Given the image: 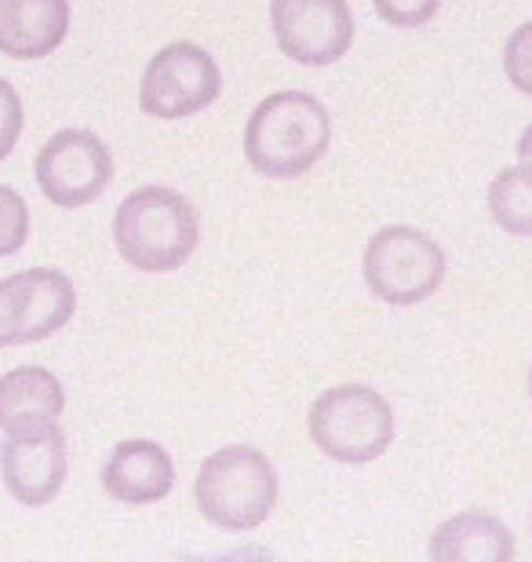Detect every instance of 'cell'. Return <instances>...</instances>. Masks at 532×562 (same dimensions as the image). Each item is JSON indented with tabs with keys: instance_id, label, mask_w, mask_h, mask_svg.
Here are the masks:
<instances>
[{
	"instance_id": "44dd1931",
	"label": "cell",
	"mask_w": 532,
	"mask_h": 562,
	"mask_svg": "<svg viewBox=\"0 0 532 562\" xmlns=\"http://www.w3.org/2000/svg\"><path fill=\"white\" fill-rule=\"evenodd\" d=\"M529 395H532V369H529Z\"/></svg>"
},
{
	"instance_id": "52a82bcc",
	"label": "cell",
	"mask_w": 532,
	"mask_h": 562,
	"mask_svg": "<svg viewBox=\"0 0 532 562\" xmlns=\"http://www.w3.org/2000/svg\"><path fill=\"white\" fill-rule=\"evenodd\" d=\"M77 311V289L55 267L0 278V347L41 344L63 329Z\"/></svg>"
},
{
	"instance_id": "9a60e30c",
	"label": "cell",
	"mask_w": 532,
	"mask_h": 562,
	"mask_svg": "<svg viewBox=\"0 0 532 562\" xmlns=\"http://www.w3.org/2000/svg\"><path fill=\"white\" fill-rule=\"evenodd\" d=\"M489 216L514 238H532V165L518 161L489 183Z\"/></svg>"
},
{
	"instance_id": "4fadbf2b",
	"label": "cell",
	"mask_w": 532,
	"mask_h": 562,
	"mask_svg": "<svg viewBox=\"0 0 532 562\" xmlns=\"http://www.w3.org/2000/svg\"><path fill=\"white\" fill-rule=\"evenodd\" d=\"M70 33V0H0V55L44 59Z\"/></svg>"
},
{
	"instance_id": "5bb4252c",
	"label": "cell",
	"mask_w": 532,
	"mask_h": 562,
	"mask_svg": "<svg viewBox=\"0 0 532 562\" xmlns=\"http://www.w3.org/2000/svg\"><path fill=\"white\" fill-rule=\"evenodd\" d=\"M427 555L434 562H511L518 552L511 530L496 515L463 512L430 533Z\"/></svg>"
},
{
	"instance_id": "277c9868",
	"label": "cell",
	"mask_w": 532,
	"mask_h": 562,
	"mask_svg": "<svg viewBox=\"0 0 532 562\" xmlns=\"http://www.w3.org/2000/svg\"><path fill=\"white\" fill-rule=\"evenodd\" d=\"M307 431L336 464H372L394 442V409L365 384H339L310 406Z\"/></svg>"
},
{
	"instance_id": "e0dca14e",
	"label": "cell",
	"mask_w": 532,
	"mask_h": 562,
	"mask_svg": "<svg viewBox=\"0 0 532 562\" xmlns=\"http://www.w3.org/2000/svg\"><path fill=\"white\" fill-rule=\"evenodd\" d=\"M503 74L522 95H532V22H522L503 44Z\"/></svg>"
},
{
	"instance_id": "8fae6325",
	"label": "cell",
	"mask_w": 532,
	"mask_h": 562,
	"mask_svg": "<svg viewBox=\"0 0 532 562\" xmlns=\"http://www.w3.org/2000/svg\"><path fill=\"white\" fill-rule=\"evenodd\" d=\"M176 486V460L150 438L117 442L103 468V490L121 504H157Z\"/></svg>"
},
{
	"instance_id": "7c38bea8",
	"label": "cell",
	"mask_w": 532,
	"mask_h": 562,
	"mask_svg": "<svg viewBox=\"0 0 532 562\" xmlns=\"http://www.w3.org/2000/svg\"><path fill=\"white\" fill-rule=\"evenodd\" d=\"M66 409V391L59 376L44 366H19L0 376V431H44L59 424Z\"/></svg>"
},
{
	"instance_id": "d6986e66",
	"label": "cell",
	"mask_w": 532,
	"mask_h": 562,
	"mask_svg": "<svg viewBox=\"0 0 532 562\" xmlns=\"http://www.w3.org/2000/svg\"><path fill=\"white\" fill-rule=\"evenodd\" d=\"M22 125H26V114H22V99L15 92V85H8L0 77V161L11 157V150L19 146Z\"/></svg>"
},
{
	"instance_id": "3957f363",
	"label": "cell",
	"mask_w": 532,
	"mask_h": 562,
	"mask_svg": "<svg viewBox=\"0 0 532 562\" xmlns=\"http://www.w3.org/2000/svg\"><path fill=\"white\" fill-rule=\"evenodd\" d=\"M278 493V471L256 446L215 449L194 482L201 515L226 533L259 530L274 515Z\"/></svg>"
},
{
	"instance_id": "ba28073f",
	"label": "cell",
	"mask_w": 532,
	"mask_h": 562,
	"mask_svg": "<svg viewBox=\"0 0 532 562\" xmlns=\"http://www.w3.org/2000/svg\"><path fill=\"white\" fill-rule=\"evenodd\" d=\"M41 194L59 209H84L103 198L113 179L110 146L88 128H63L41 146L37 161Z\"/></svg>"
},
{
	"instance_id": "30bf717a",
	"label": "cell",
	"mask_w": 532,
	"mask_h": 562,
	"mask_svg": "<svg viewBox=\"0 0 532 562\" xmlns=\"http://www.w3.org/2000/svg\"><path fill=\"white\" fill-rule=\"evenodd\" d=\"M66 468H70V449L59 424L44 431L4 435L0 442V479L11 497L26 508H44L59 497Z\"/></svg>"
},
{
	"instance_id": "ffe728a7",
	"label": "cell",
	"mask_w": 532,
	"mask_h": 562,
	"mask_svg": "<svg viewBox=\"0 0 532 562\" xmlns=\"http://www.w3.org/2000/svg\"><path fill=\"white\" fill-rule=\"evenodd\" d=\"M518 161H529L532 165V125L522 132V139H518Z\"/></svg>"
},
{
	"instance_id": "8992f818",
	"label": "cell",
	"mask_w": 532,
	"mask_h": 562,
	"mask_svg": "<svg viewBox=\"0 0 532 562\" xmlns=\"http://www.w3.org/2000/svg\"><path fill=\"white\" fill-rule=\"evenodd\" d=\"M223 92V74L215 55L201 44L176 41L146 63L139 81L143 114L157 121H183L208 110Z\"/></svg>"
},
{
	"instance_id": "7a4b0ae2",
	"label": "cell",
	"mask_w": 532,
	"mask_h": 562,
	"mask_svg": "<svg viewBox=\"0 0 532 562\" xmlns=\"http://www.w3.org/2000/svg\"><path fill=\"white\" fill-rule=\"evenodd\" d=\"M197 241V212L172 187H139L113 212V245L135 271H179L194 256Z\"/></svg>"
},
{
	"instance_id": "2e32d148",
	"label": "cell",
	"mask_w": 532,
	"mask_h": 562,
	"mask_svg": "<svg viewBox=\"0 0 532 562\" xmlns=\"http://www.w3.org/2000/svg\"><path fill=\"white\" fill-rule=\"evenodd\" d=\"M30 238V209L19 190L0 183V260L15 256Z\"/></svg>"
},
{
	"instance_id": "ac0fdd59",
	"label": "cell",
	"mask_w": 532,
	"mask_h": 562,
	"mask_svg": "<svg viewBox=\"0 0 532 562\" xmlns=\"http://www.w3.org/2000/svg\"><path fill=\"white\" fill-rule=\"evenodd\" d=\"M372 4H376V15L387 22V26L420 30L438 15L441 0H372Z\"/></svg>"
},
{
	"instance_id": "6da1fadb",
	"label": "cell",
	"mask_w": 532,
	"mask_h": 562,
	"mask_svg": "<svg viewBox=\"0 0 532 562\" xmlns=\"http://www.w3.org/2000/svg\"><path fill=\"white\" fill-rule=\"evenodd\" d=\"M332 146V114L310 92H274L245 125V157L267 179H299Z\"/></svg>"
},
{
	"instance_id": "5b68a950",
	"label": "cell",
	"mask_w": 532,
	"mask_h": 562,
	"mask_svg": "<svg viewBox=\"0 0 532 562\" xmlns=\"http://www.w3.org/2000/svg\"><path fill=\"white\" fill-rule=\"evenodd\" d=\"M361 271H365V285L376 300L390 303V307H412L441 289L449 260L430 234L394 223L369 238Z\"/></svg>"
},
{
	"instance_id": "9c48e42d",
	"label": "cell",
	"mask_w": 532,
	"mask_h": 562,
	"mask_svg": "<svg viewBox=\"0 0 532 562\" xmlns=\"http://www.w3.org/2000/svg\"><path fill=\"white\" fill-rule=\"evenodd\" d=\"M270 26L281 55L299 66H332L354 44L347 0H270Z\"/></svg>"
}]
</instances>
